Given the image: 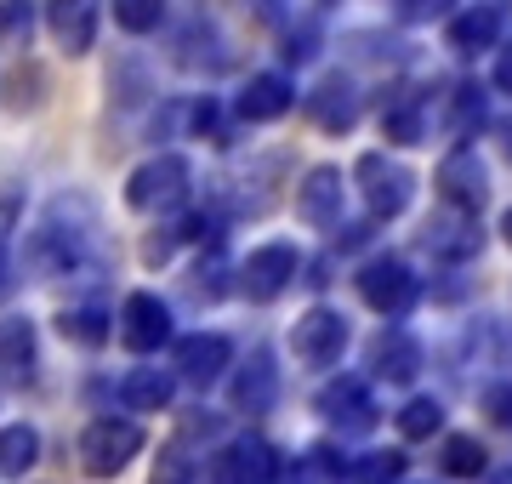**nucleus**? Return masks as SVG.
<instances>
[{"label":"nucleus","instance_id":"ea45409f","mask_svg":"<svg viewBox=\"0 0 512 484\" xmlns=\"http://www.w3.org/2000/svg\"><path fill=\"white\" fill-rule=\"evenodd\" d=\"M501 484H512V467H507V473H501Z\"/></svg>","mask_w":512,"mask_h":484},{"label":"nucleus","instance_id":"6ab92c4d","mask_svg":"<svg viewBox=\"0 0 512 484\" xmlns=\"http://www.w3.org/2000/svg\"><path fill=\"white\" fill-rule=\"evenodd\" d=\"M291 103H296V92H291V80L285 75H251L245 80V92H239V114L245 120H279V114H291Z\"/></svg>","mask_w":512,"mask_h":484},{"label":"nucleus","instance_id":"4c0bfd02","mask_svg":"<svg viewBox=\"0 0 512 484\" xmlns=\"http://www.w3.org/2000/svg\"><path fill=\"white\" fill-rule=\"evenodd\" d=\"M490 410L495 422H512V388H490Z\"/></svg>","mask_w":512,"mask_h":484},{"label":"nucleus","instance_id":"412c9836","mask_svg":"<svg viewBox=\"0 0 512 484\" xmlns=\"http://www.w3.org/2000/svg\"><path fill=\"white\" fill-rule=\"evenodd\" d=\"M274 393H279V371H274V359L268 354H256L251 365L234 376V410H268L274 405Z\"/></svg>","mask_w":512,"mask_h":484},{"label":"nucleus","instance_id":"72a5a7b5","mask_svg":"<svg viewBox=\"0 0 512 484\" xmlns=\"http://www.w3.org/2000/svg\"><path fill=\"white\" fill-rule=\"evenodd\" d=\"M399 473H404V456H399V450H382V456H370V462L353 467V479H359V484H393Z\"/></svg>","mask_w":512,"mask_h":484},{"label":"nucleus","instance_id":"f8f14e48","mask_svg":"<svg viewBox=\"0 0 512 484\" xmlns=\"http://www.w3.org/2000/svg\"><path fill=\"white\" fill-rule=\"evenodd\" d=\"M319 416H325L330 428H342V433H370L376 428V405H370V393H365L359 376L330 382V388L319 393Z\"/></svg>","mask_w":512,"mask_h":484},{"label":"nucleus","instance_id":"cd10ccee","mask_svg":"<svg viewBox=\"0 0 512 484\" xmlns=\"http://www.w3.org/2000/svg\"><path fill=\"white\" fill-rule=\"evenodd\" d=\"M57 331L69 336V342H80V348H97L109 336V314L103 308H69V314L57 319Z\"/></svg>","mask_w":512,"mask_h":484},{"label":"nucleus","instance_id":"e433bc0d","mask_svg":"<svg viewBox=\"0 0 512 484\" xmlns=\"http://www.w3.org/2000/svg\"><path fill=\"white\" fill-rule=\"evenodd\" d=\"M495 86H501V92H512V40L501 46V57H495Z\"/></svg>","mask_w":512,"mask_h":484},{"label":"nucleus","instance_id":"ddd939ff","mask_svg":"<svg viewBox=\"0 0 512 484\" xmlns=\"http://www.w3.org/2000/svg\"><path fill=\"white\" fill-rule=\"evenodd\" d=\"M308 120L319 131H348L359 120V86L348 75H325L308 92Z\"/></svg>","mask_w":512,"mask_h":484},{"label":"nucleus","instance_id":"6e6552de","mask_svg":"<svg viewBox=\"0 0 512 484\" xmlns=\"http://www.w3.org/2000/svg\"><path fill=\"white\" fill-rule=\"evenodd\" d=\"M120 342L131 354H154L160 342H171V308L154 291H131L120 308Z\"/></svg>","mask_w":512,"mask_h":484},{"label":"nucleus","instance_id":"39448f33","mask_svg":"<svg viewBox=\"0 0 512 484\" xmlns=\"http://www.w3.org/2000/svg\"><path fill=\"white\" fill-rule=\"evenodd\" d=\"M296 268H302L296 245H285V240L256 245L251 257H245V268H239V291H245L251 302H274L279 291L296 280Z\"/></svg>","mask_w":512,"mask_h":484},{"label":"nucleus","instance_id":"7ed1b4c3","mask_svg":"<svg viewBox=\"0 0 512 484\" xmlns=\"http://www.w3.org/2000/svg\"><path fill=\"white\" fill-rule=\"evenodd\" d=\"M188 160L183 154H154L126 177V205L131 211H171V205L188 200Z\"/></svg>","mask_w":512,"mask_h":484},{"label":"nucleus","instance_id":"a211bd4d","mask_svg":"<svg viewBox=\"0 0 512 484\" xmlns=\"http://www.w3.org/2000/svg\"><path fill=\"white\" fill-rule=\"evenodd\" d=\"M439 194L450 205H467V211H478V205H484V166H478L473 149H456L439 166Z\"/></svg>","mask_w":512,"mask_h":484},{"label":"nucleus","instance_id":"9b49d317","mask_svg":"<svg viewBox=\"0 0 512 484\" xmlns=\"http://www.w3.org/2000/svg\"><path fill=\"white\" fill-rule=\"evenodd\" d=\"M228 359H234V342H228V336H217V331H200V336H183V342H177V376H183V382H194V388L222 382Z\"/></svg>","mask_w":512,"mask_h":484},{"label":"nucleus","instance_id":"f03ea898","mask_svg":"<svg viewBox=\"0 0 512 484\" xmlns=\"http://www.w3.org/2000/svg\"><path fill=\"white\" fill-rule=\"evenodd\" d=\"M137 450H143V428H137L131 416H97L92 428L80 433V467H86L92 479L126 473V462Z\"/></svg>","mask_w":512,"mask_h":484},{"label":"nucleus","instance_id":"0eeeda50","mask_svg":"<svg viewBox=\"0 0 512 484\" xmlns=\"http://www.w3.org/2000/svg\"><path fill=\"white\" fill-rule=\"evenodd\" d=\"M97 23H103V0H52L46 6V29H52L63 57H86L97 46Z\"/></svg>","mask_w":512,"mask_h":484},{"label":"nucleus","instance_id":"f704fd0d","mask_svg":"<svg viewBox=\"0 0 512 484\" xmlns=\"http://www.w3.org/2000/svg\"><path fill=\"white\" fill-rule=\"evenodd\" d=\"M393 12H399L404 23H433V18H444V12H456V0H393Z\"/></svg>","mask_w":512,"mask_h":484},{"label":"nucleus","instance_id":"1a4fd4ad","mask_svg":"<svg viewBox=\"0 0 512 484\" xmlns=\"http://www.w3.org/2000/svg\"><path fill=\"white\" fill-rule=\"evenodd\" d=\"M274 467H279L274 445L245 433V439H234L222 456H211V473H205V479L211 484H268L274 479Z\"/></svg>","mask_w":512,"mask_h":484},{"label":"nucleus","instance_id":"20e7f679","mask_svg":"<svg viewBox=\"0 0 512 484\" xmlns=\"http://www.w3.org/2000/svg\"><path fill=\"white\" fill-rule=\"evenodd\" d=\"M353 177H359V194H365V205L376 217H399L404 205H410V194H416V177L399 160H387V154H365L353 166Z\"/></svg>","mask_w":512,"mask_h":484},{"label":"nucleus","instance_id":"f3484780","mask_svg":"<svg viewBox=\"0 0 512 484\" xmlns=\"http://www.w3.org/2000/svg\"><path fill=\"white\" fill-rule=\"evenodd\" d=\"M444 40H450V52H461V57L490 52L495 40H501V6H467V12H456Z\"/></svg>","mask_w":512,"mask_h":484},{"label":"nucleus","instance_id":"f257e3e1","mask_svg":"<svg viewBox=\"0 0 512 484\" xmlns=\"http://www.w3.org/2000/svg\"><path fill=\"white\" fill-rule=\"evenodd\" d=\"M92 228H97V217H92V200H86V194H57V200L46 205L40 228L29 234L35 268L40 274H69V268H80Z\"/></svg>","mask_w":512,"mask_h":484},{"label":"nucleus","instance_id":"4468645a","mask_svg":"<svg viewBox=\"0 0 512 484\" xmlns=\"http://www.w3.org/2000/svg\"><path fill=\"white\" fill-rule=\"evenodd\" d=\"M296 211H302L313 228L342 223V171L336 166H313L308 177H302V188H296Z\"/></svg>","mask_w":512,"mask_h":484},{"label":"nucleus","instance_id":"c9c22d12","mask_svg":"<svg viewBox=\"0 0 512 484\" xmlns=\"http://www.w3.org/2000/svg\"><path fill=\"white\" fill-rule=\"evenodd\" d=\"M188 291H194V297H222V257L217 251H211V257L200 262V268H194V280H188Z\"/></svg>","mask_w":512,"mask_h":484},{"label":"nucleus","instance_id":"c756f323","mask_svg":"<svg viewBox=\"0 0 512 484\" xmlns=\"http://www.w3.org/2000/svg\"><path fill=\"white\" fill-rule=\"evenodd\" d=\"M439 422H444L439 399H410V405L399 410V433L404 439H427V433H439Z\"/></svg>","mask_w":512,"mask_h":484},{"label":"nucleus","instance_id":"a878e982","mask_svg":"<svg viewBox=\"0 0 512 484\" xmlns=\"http://www.w3.org/2000/svg\"><path fill=\"white\" fill-rule=\"evenodd\" d=\"M35 35V0H0V46L18 52Z\"/></svg>","mask_w":512,"mask_h":484},{"label":"nucleus","instance_id":"2eb2a0df","mask_svg":"<svg viewBox=\"0 0 512 484\" xmlns=\"http://www.w3.org/2000/svg\"><path fill=\"white\" fill-rule=\"evenodd\" d=\"M29 382H35V325L0 319V388H29Z\"/></svg>","mask_w":512,"mask_h":484},{"label":"nucleus","instance_id":"b1692460","mask_svg":"<svg viewBox=\"0 0 512 484\" xmlns=\"http://www.w3.org/2000/svg\"><path fill=\"white\" fill-rule=\"evenodd\" d=\"M416 371H421V348L404 331H387L382 342H376V376H387V382H410Z\"/></svg>","mask_w":512,"mask_h":484},{"label":"nucleus","instance_id":"dca6fc26","mask_svg":"<svg viewBox=\"0 0 512 484\" xmlns=\"http://www.w3.org/2000/svg\"><path fill=\"white\" fill-rule=\"evenodd\" d=\"M427 251H439V257H467V251H478V211L444 200V217L427 223Z\"/></svg>","mask_w":512,"mask_h":484},{"label":"nucleus","instance_id":"393cba45","mask_svg":"<svg viewBox=\"0 0 512 484\" xmlns=\"http://www.w3.org/2000/svg\"><path fill=\"white\" fill-rule=\"evenodd\" d=\"M126 35H154L165 23V0H103Z\"/></svg>","mask_w":512,"mask_h":484},{"label":"nucleus","instance_id":"c85d7f7f","mask_svg":"<svg viewBox=\"0 0 512 484\" xmlns=\"http://www.w3.org/2000/svg\"><path fill=\"white\" fill-rule=\"evenodd\" d=\"M478 120H484V92H478L473 80H461L456 92H450V131H456V137H467Z\"/></svg>","mask_w":512,"mask_h":484},{"label":"nucleus","instance_id":"5701e85b","mask_svg":"<svg viewBox=\"0 0 512 484\" xmlns=\"http://www.w3.org/2000/svg\"><path fill=\"white\" fill-rule=\"evenodd\" d=\"M35 462H40V433L29 422L0 428V479H23Z\"/></svg>","mask_w":512,"mask_h":484},{"label":"nucleus","instance_id":"aec40b11","mask_svg":"<svg viewBox=\"0 0 512 484\" xmlns=\"http://www.w3.org/2000/svg\"><path fill=\"white\" fill-rule=\"evenodd\" d=\"M421 92L416 86H404V92H393L387 97V109H382V131L393 137V143H421L427 137V120H421Z\"/></svg>","mask_w":512,"mask_h":484},{"label":"nucleus","instance_id":"bb28decb","mask_svg":"<svg viewBox=\"0 0 512 484\" xmlns=\"http://www.w3.org/2000/svg\"><path fill=\"white\" fill-rule=\"evenodd\" d=\"M18 211H23V194L6 188L0 194V297L12 291V234H18Z\"/></svg>","mask_w":512,"mask_h":484},{"label":"nucleus","instance_id":"7c9ffc66","mask_svg":"<svg viewBox=\"0 0 512 484\" xmlns=\"http://www.w3.org/2000/svg\"><path fill=\"white\" fill-rule=\"evenodd\" d=\"M444 473H456V479H473V473H484V450H478V439H444Z\"/></svg>","mask_w":512,"mask_h":484},{"label":"nucleus","instance_id":"58836bf2","mask_svg":"<svg viewBox=\"0 0 512 484\" xmlns=\"http://www.w3.org/2000/svg\"><path fill=\"white\" fill-rule=\"evenodd\" d=\"M501 228H507V240H512V211H507V217H501Z\"/></svg>","mask_w":512,"mask_h":484},{"label":"nucleus","instance_id":"423d86ee","mask_svg":"<svg viewBox=\"0 0 512 484\" xmlns=\"http://www.w3.org/2000/svg\"><path fill=\"white\" fill-rule=\"evenodd\" d=\"M348 348V319L336 314V308H308V314L296 319L291 331V354L302 365H336Z\"/></svg>","mask_w":512,"mask_h":484},{"label":"nucleus","instance_id":"4be33fe9","mask_svg":"<svg viewBox=\"0 0 512 484\" xmlns=\"http://www.w3.org/2000/svg\"><path fill=\"white\" fill-rule=\"evenodd\" d=\"M171 393H177V382H171L160 365H137V371L120 382L126 410H165V405H171Z\"/></svg>","mask_w":512,"mask_h":484},{"label":"nucleus","instance_id":"2f4dec72","mask_svg":"<svg viewBox=\"0 0 512 484\" xmlns=\"http://www.w3.org/2000/svg\"><path fill=\"white\" fill-rule=\"evenodd\" d=\"M302 479H308V484H342V479H348V462H342L336 450L313 445L308 456H302Z\"/></svg>","mask_w":512,"mask_h":484},{"label":"nucleus","instance_id":"9d476101","mask_svg":"<svg viewBox=\"0 0 512 484\" xmlns=\"http://www.w3.org/2000/svg\"><path fill=\"white\" fill-rule=\"evenodd\" d=\"M359 297H365L376 314H404L410 297H416V274H410L399 257H382L359 274Z\"/></svg>","mask_w":512,"mask_h":484},{"label":"nucleus","instance_id":"473e14b6","mask_svg":"<svg viewBox=\"0 0 512 484\" xmlns=\"http://www.w3.org/2000/svg\"><path fill=\"white\" fill-rule=\"evenodd\" d=\"M154 484H194V456L183 450V439L160 450V462H154Z\"/></svg>","mask_w":512,"mask_h":484}]
</instances>
